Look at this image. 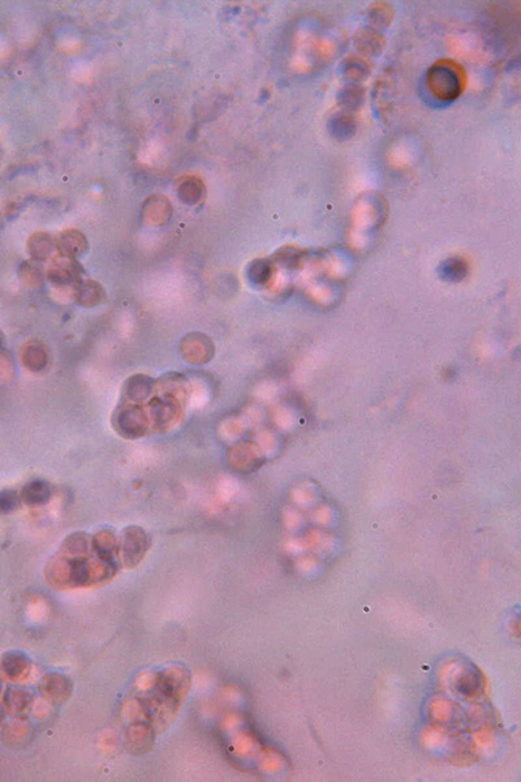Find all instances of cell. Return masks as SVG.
<instances>
[{
    "label": "cell",
    "instance_id": "obj_6",
    "mask_svg": "<svg viewBox=\"0 0 521 782\" xmlns=\"http://www.w3.org/2000/svg\"><path fill=\"white\" fill-rule=\"evenodd\" d=\"M23 498L26 504L42 505L50 498L49 484L43 482H33L28 484L23 491Z\"/></svg>",
    "mask_w": 521,
    "mask_h": 782
},
{
    "label": "cell",
    "instance_id": "obj_9",
    "mask_svg": "<svg viewBox=\"0 0 521 782\" xmlns=\"http://www.w3.org/2000/svg\"><path fill=\"white\" fill-rule=\"evenodd\" d=\"M102 296V289L100 286L97 285L96 282H90L86 280L84 283H81L77 289V294L76 298L78 299V302L83 305H93L99 301V298Z\"/></svg>",
    "mask_w": 521,
    "mask_h": 782
},
{
    "label": "cell",
    "instance_id": "obj_12",
    "mask_svg": "<svg viewBox=\"0 0 521 782\" xmlns=\"http://www.w3.org/2000/svg\"><path fill=\"white\" fill-rule=\"evenodd\" d=\"M19 505V497L13 491L0 492V514H8Z\"/></svg>",
    "mask_w": 521,
    "mask_h": 782
},
{
    "label": "cell",
    "instance_id": "obj_1",
    "mask_svg": "<svg viewBox=\"0 0 521 782\" xmlns=\"http://www.w3.org/2000/svg\"><path fill=\"white\" fill-rule=\"evenodd\" d=\"M468 74L460 63L452 59L436 61L426 73V86L439 101H455L464 93Z\"/></svg>",
    "mask_w": 521,
    "mask_h": 782
},
{
    "label": "cell",
    "instance_id": "obj_5",
    "mask_svg": "<svg viewBox=\"0 0 521 782\" xmlns=\"http://www.w3.org/2000/svg\"><path fill=\"white\" fill-rule=\"evenodd\" d=\"M356 45L360 51H363L365 54H370V55H376L378 54L383 46H385V41L382 36L373 30V29H361L357 32V34L354 37Z\"/></svg>",
    "mask_w": 521,
    "mask_h": 782
},
{
    "label": "cell",
    "instance_id": "obj_11",
    "mask_svg": "<svg viewBox=\"0 0 521 782\" xmlns=\"http://www.w3.org/2000/svg\"><path fill=\"white\" fill-rule=\"evenodd\" d=\"M127 393H128L129 398L134 399V400L145 399L150 393V382L146 380L145 377H136L134 380H131Z\"/></svg>",
    "mask_w": 521,
    "mask_h": 782
},
{
    "label": "cell",
    "instance_id": "obj_8",
    "mask_svg": "<svg viewBox=\"0 0 521 782\" xmlns=\"http://www.w3.org/2000/svg\"><path fill=\"white\" fill-rule=\"evenodd\" d=\"M204 194V185L202 181H197L195 178H191L188 181H182L179 188V196L182 201L188 204H194L201 200Z\"/></svg>",
    "mask_w": 521,
    "mask_h": 782
},
{
    "label": "cell",
    "instance_id": "obj_7",
    "mask_svg": "<svg viewBox=\"0 0 521 782\" xmlns=\"http://www.w3.org/2000/svg\"><path fill=\"white\" fill-rule=\"evenodd\" d=\"M54 249V241L46 234H36L29 241V251L38 260L47 258Z\"/></svg>",
    "mask_w": 521,
    "mask_h": 782
},
{
    "label": "cell",
    "instance_id": "obj_4",
    "mask_svg": "<svg viewBox=\"0 0 521 782\" xmlns=\"http://www.w3.org/2000/svg\"><path fill=\"white\" fill-rule=\"evenodd\" d=\"M170 203L160 196L151 197L144 207L146 219H149L153 225H163L170 218Z\"/></svg>",
    "mask_w": 521,
    "mask_h": 782
},
{
    "label": "cell",
    "instance_id": "obj_14",
    "mask_svg": "<svg viewBox=\"0 0 521 782\" xmlns=\"http://www.w3.org/2000/svg\"><path fill=\"white\" fill-rule=\"evenodd\" d=\"M353 98H354L356 101H359V102H363V90H361V88H356V86L347 88V89L344 90V96H343V99H340V102L343 103V106L356 107L357 103L353 101Z\"/></svg>",
    "mask_w": 521,
    "mask_h": 782
},
{
    "label": "cell",
    "instance_id": "obj_13",
    "mask_svg": "<svg viewBox=\"0 0 521 782\" xmlns=\"http://www.w3.org/2000/svg\"><path fill=\"white\" fill-rule=\"evenodd\" d=\"M383 7H379V4L376 3L373 7V12H372V21L373 24L387 25L392 17V12L390 11L387 4H382Z\"/></svg>",
    "mask_w": 521,
    "mask_h": 782
},
{
    "label": "cell",
    "instance_id": "obj_15",
    "mask_svg": "<svg viewBox=\"0 0 521 782\" xmlns=\"http://www.w3.org/2000/svg\"><path fill=\"white\" fill-rule=\"evenodd\" d=\"M0 343H1V337H0Z\"/></svg>",
    "mask_w": 521,
    "mask_h": 782
},
{
    "label": "cell",
    "instance_id": "obj_10",
    "mask_svg": "<svg viewBox=\"0 0 521 782\" xmlns=\"http://www.w3.org/2000/svg\"><path fill=\"white\" fill-rule=\"evenodd\" d=\"M23 359L28 368L38 371L46 364V353L39 346H29L25 349Z\"/></svg>",
    "mask_w": 521,
    "mask_h": 782
},
{
    "label": "cell",
    "instance_id": "obj_3",
    "mask_svg": "<svg viewBox=\"0 0 521 782\" xmlns=\"http://www.w3.org/2000/svg\"><path fill=\"white\" fill-rule=\"evenodd\" d=\"M58 247L61 254L74 257L80 256L86 249V240L84 235L78 231H65L58 239Z\"/></svg>",
    "mask_w": 521,
    "mask_h": 782
},
{
    "label": "cell",
    "instance_id": "obj_2",
    "mask_svg": "<svg viewBox=\"0 0 521 782\" xmlns=\"http://www.w3.org/2000/svg\"><path fill=\"white\" fill-rule=\"evenodd\" d=\"M80 276L78 265L73 261L72 257L61 254L56 257L49 269V278L58 285L72 283Z\"/></svg>",
    "mask_w": 521,
    "mask_h": 782
}]
</instances>
